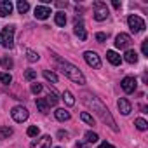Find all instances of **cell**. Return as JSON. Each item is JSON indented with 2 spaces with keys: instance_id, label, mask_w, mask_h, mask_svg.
<instances>
[{
  "instance_id": "13",
  "label": "cell",
  "mask_w": 148,
  "mask_h": 148,
  "mask_svg": "<svg viewBox=\"0 0 148 148\" xmlns=\"http://www.w3.org/2000/svg\"><path fill=\"white\" fill-rule=\"evenodd\" d=\"M12 12V2L11 0H2L0 2V18H5Z\"/></svg>"
},
{
  "instance_id": "33",
  "label": "cell",
  "mask_w": 148,
  "mask_h": 148,
  "mask_svg": "<svg viewBox=\"0 0 148 148\" xmlns=\"http://www.w3.org/2000/svg\"><path fill=\"white\" fill-rule=\"evenodd\" d=\"M2 64H4V66L9 70V68H12V64H14V63H12V59L7 56V58H4V59H2Z\"/></svg>"
},
{
  "instance_id": "12",
  "label": "cell",
  "mask_w": 148,
  "mask_h": 148,
  "mask_svg": "<svg viewBox=\"0 0 148 148\" xmlns=\"http://www.w3.org/2000/svg\"><path fill=\"white\" fill-rule=\"evenodd\" d=\"M117 106H119V110H120L122 115H129V113L132 112V106H131V103H129L125 98H120V99L117 101Z\"/></svg>"
},
{
  "instance_id": "31",
  "label": "cell",
  "mask_w": 148,
  "mask_h": 148,
  "mask_svg": "<svg viewBox=\"0 0 148 148\" xmlns=\"http://www.w3.org/2000/svg\"><path fill=\"white\" fill-rule=\"evenodd\" d=\"M35 77H37V71H35V70H26V71H25V79H26V80H33Z\"/></svg>"
},
{
  "instance_id": "38",
  "label": "cell",
  "mask_w": 148,
  "mask_h": 148,
  "mask_svg": "<svg viewBox=\"0 0 148 148\" xmlns=\"http://www.w3.org/2000/svg\"><path fill=\"white\" fill-rule=\"evenodd\" d=\"M77 148H87V145H86L84 141H79V143H77Z\"/></svg>"
},
{
  "instance_id": "29",
  "label": "cell",
  "mask_w": 148,
  "mask_h": 148,
  "mask_svg": "<svg viewBox=\"0 0 148 148\" xmlns=\"http://www.w3.org/2000/svg\"><path fill=\"white\" fill-rule=\"evenodd\" d=\"M38 58H40V56H38L35 51H30V49L26 51V59H28V61H32V63H33V61H38Z\"/></svg>"
},
{
  "instance_id": "10",
  "label": "cell",
  "mask_w": 148,
  "mask_h": 148,
  "mask_svg": "<svg viewBox=\"0 0 148 148\" xmlns=\"http://www.w3.org/2000/svg\"><path fill=\"white\" fill-rule=\"evenodd\" d=\"M51 143H52L51 136H42L40 139L33 141V143L30 145V148H51Z\"/></svg>"
},
{
  "instance_id": "4",
  "label": "cell",
  "mask_w": 148,
  "mask_h": 148,
  "mask_svg": "<svg viewBox=\"0 0 148 148\" xmlns=\"http://www.w3.org/2000/svg\"><path fill=\"white\" fill-rule=\"evenodd\" d=\"M127 25H129V28H131L132 33H141L145 30V21L139 16H136V14H131L127 18Z\"/></svg>"
},
{
  "instance_id": "9",
  "label": "cell",
  "mask_w": 148,
  "mask_h": 148,
  "mask_svg": "<svg viewBox=\"0 0 148 148\" xmlns=\"http://www.w3.org/2000/svg\"><path fill=\"white\" fill-rule=\"evenodd\" d=\"M120 86H122V89H124V92H134L136 91V87H138V80L134 79V77H124L122 79V82H120Z\"/></svg>"
},
{
  "instance_id": "1",
  "label": "cell",
  "mask_w": 148,
  "mask_h": 148,
  "mask_svg": "<svg viewBox=\"0 0 148 148\" xmlns=\"http://www.w3.org/2000/svg\"><path fill=\"white\" fill-rule=\"evenodd\" d=\"M82 101H84V105L87 106V108H91L112 131H119V125H117V122L113 120V117H112V113L108 112V108L105 106V103L101 101V99H98L96 96H92V94H84L82 96Z\"/></svg>"
},
{
  "instance_id": "36",
  "label": "cell",
  "mask_w": 148,
  "mask_h": 148,
  "mask_svg": "<svg viewBox=\"0 0 148 148\" xmlns=\"http://www.w3.org/2000/svg\"><path fill=\"white\" fill-rule=\"evenodd\" d=\"M58 138H59L61 141H64V139L68 138V132H64V131H59V132H58Z\"/></svg>"
},
{
  "instance_id": "30",
  "label": "cell",
  "mask_w": 148,
  "mask_h": 148,
  "mask_svg": "<svg viewBox=\"0 0 148 148\" xmlns=\"http://www.w3.org/2000/svg\"><path fill=\"white\" fill-rule=\"evenodd\" d=\"M0 82H2V84H11L12 82L11 73H0Z\"/></svg>"
},
{
  "instance_id": "6",
  "label": "cell",
  "mask_w": 148,
  "mask_h": 148,
  "mask_svg": "<svg viewBox=\"0 0 148 148\" xmlns=\"http://www.w3.org/2000/svg\"><path fill=\"white\" fill-rule=\"evenodd\" d=\"M11 115H12V119H14L16 122L21 124V122H25V120L28 119L30 113H28V110H26L25 106H14V108L11 110Z\"/></svg>"
},
{
  "instance_id": "21",
  "label": "cell",
  "mask_w": 148,
  "mask_h": 148,
  "mask_svg": "<svg viewBox=\"0 0 148 148\" xmlns=\"http://www.w3.org/2000/svg\"><path fill=\"white\" fill-rule=\"evenodd\" d=\"M45 101H47V105H49V106H56V105H58V101H59V98L56 96V92H49V94H47V98H45Z\"/></svg>"
},
{
  "instance_id": "27",
  "label": "cell",
  "mask_w": 148,
  "mask_h": 148,
  "mask_svg": "<svg viewBox=\"0 0 148 148\" xmlns=\"http://www.w3.org/2000/svg\"><path fill=\"white\" fill-rule=\"evenodd\" d=\"M80 119H82L86 124H89V125H94V119H92V115H89L87 112H82V113H80Z\"/></svg>"
},
{
  "instance_id": "16",
  "label": "cell",
  "mask_w": 148,
  "mask_h": 148,
  "mask_svg": "<svg viewBox=\"0 0 148 148\" xmlns=\"http://www.w3.org/2000/svg\"><path fill=\"white\" fill-rule=\"evenodd\" d=\"M124 59H125L127 63H131V64H136V63H138V52H136L134 49H127L125 54H124Z\"/></svg>"
},
{
  "instance_id": "28",
  "label": "cell",
  "mask_w": 148,
  "mask_h": 148,
  "mask_svg": "<svg viewBox=\"0 0 148 148\" xmlns=\"http://www.w3.org/2000/svg\"><path fill=\"white\" fill-rule=\"evenodd\" d=\"M26 134H28L30 138H35V136H38V134H40V129H38L37 125H30V127H28V131H26Z\"/></svg>"
},
{
  "instance_id": "15",
  "label": "cell",
  "mask_w": 148,
  "mask_h": 148,
  "mask_svg": "<svg viewBox=\"0 0 148 148\" xmlns=\"http://www.w3.org/2000/svg\"><path fill=\"white\" fill-rule=\"evenodd\" d=\"M106 59H108L112 64H115V66H119V64L122 63V58H120V54H117L115 51H106Z\"/></svg>"
},
{
  "instance_id": "37",
  "label": "cell",
  "mask_w": 148,
  "mask_h": 148,
  "mask_svg": "<svg viewBox=\"0 0 148 148\" xmlns=\"http://www.w3.org/2000/svg\"><path fill=\"white\" fill-rule=\"evenodd\" d=\"M98 148H115V146H113V145H110V143H106V141H105V143H101V145H99V146H98Z\"/></svg>"
},
{
  "instance_id": "19",
  "label": "cell",
  "mask_w": 148,
  "mask_h": 148,
  "mask_svg": "<svg viewBox=\"0 0 148 148\" xmlns=\"http://www.w3.org/2000/svg\"><path fill=\"white\" fill-rule=\"evenodd\" d=\"M54 21H56V25L58 26H64L66 25V16H64V12H56V16H54Z\"/></svg>"
},
{
  "instance_id": "3",
  "label": "cell",
  "mask_w": 148,
  "mask_h": 148,
  "mask_svg": "<svg viewBox=\"0 0 148 148\" xmlns=\"http://www.w3.org/2000/svg\"><path fill=\"white\" fill-rule=\"evenodd\" d=\"M14 32H16L14 25H7L0 32V45L5 49H12L14 47Z\"/></svg>"
},
{
  "instance_id": "14",
  "label": "cell",
  "mask_w": 148,
  "mask_h": 148,
  "mask_svg": "<svg viewBox=\"0 0 148 148\" xmlns=\"http://www.w3.org/2000/svg\"><path fill=\"white\" fill-rule=\"evenodd\" d=\"M73 32H75V35H77L80 40H86V38H87V33H86V28H84V23H82V21H77V23H75Z\"/></svg>"
},
{
  "instance_id": "39",
  "label": "cell",
  "mask_w": 148,
  "mask_h": 148,
  "mask_svg": "<svg viewBox=\"0 0 148 148\" xmlns=\"http://www.w3.org/2000/svg\"><path fill=\"white\" fill-rule=\"evenodd\" d=\"M112 5H113L115 9H119V7H120V2H119V0H113V2H112Z\"/></svg>"
},
{
  "instance_id": "11",
  "label": "cell",
  "mask_w": 148,
  "mask_h": 148,
  "mask_svg": "<svg viewBox=\"0 0 148 148\" xmlns=\"http://www.w3.org/2000/svg\"><path fill=\"white\" fill-rule=\"evenodd\" d=\"M33 12H35L33 16H35L37 19H47V18L51 16V9H49V7H45V5H37Z\"/></svg>"
},
{
  "instance_id": "22",
  "label": "cell",
  "mask_w": 148,
  "mask_h": 148,
  "mask_svg": "<svg viewBox=\"0 0 148 148\" xmlns=\"http://www.w3.org/2000/svg\"><path fill=\"white\" fill-rule=\"evenodd\" d=\"M12 129L11 127H5V125H2L0 127V139H5V138H9V136H12Z\"/></svg>"
},
{
  "instance_id": "23",
  "label": "cell",
  "mask_w": 148,
  "mask_h": 148,
  "mask_svg": "<svg viewBox=\"0 0 148 148\" xmlns=\"http://www.w3.org/2000/svg\"><path fill=\"white\" fill-rule=\"evenodd\" d=\"M28 9H30V4L26 2V0H19V2H18V11H19V14L28 12Z\"/></svg>"
},
{
  "instance_id": "26",
  "label": "cell",
  "mask_w": 148,
  "mask_h": 148,
  "mask_svg": "<svg viewBox=\"0 0 148 148\" xmlns=\"http://www.w3.org/2000/svg\"><path fill=\"white\" fill-rule=\"evenodd\" d=\"M98 139H99V138H98L96 132H92V131H87V132H86V141H87V143H98Z\"/></svg>"
},
{
  "instance_id": "25",
  "label": "cell",
  "mask_w": 148,
  "mask_h": 148,
  "mask_svg": "<svg viewBox=\"0 0 148 148\" xmlns=\"http://www.w3.org/2000/svg\"><path fill=\"white\" fill-rule=\"evenodd\" d=\"M134 125H136L139 131H146V129H148V122H146L145 119H136V120H134Z\"/></svg>"
},
{
  "instance_id": "5",
  "label": "cell",
  "mask_w": 148,
  "mask_h": 148,
  "mask_svg": "<svg viewBox=\"0 0 148 148\" xmlns=\"http://www.w3.org/2000/svg\"><path fill=\"white\" fill-rule=\"evenodd\" d=\"M108 7L105 2H99V0H96L94 2V19L96 21H105L108 18Z\"/></svg>"
},
{
  "instance_id": "18",
  "label": "cell",
  "mask_w": 148,
  "mask_h": 148,
  "mask_svg": "<svg viewBox=\"0 0 148 148\" xmlns=\"http://www.w3.org/2000/svg\"><path fill=\"white\" fill-rule=\"evenodd\" d=\"M35 105H37V108H38V112H42V113H47V112H49V105H47L45 98H37Z\"/></svg>"
},
{
  "instance_id": "32",
  "label": "cell",
  "mask_w": 148,
  "mask_h": 148,
  "mask_svg": "<svg viewBox=\"0 0 148 148\" xmlns=\"http://www.w3.org/2000/svg\"><path fill=\"white\" fill-rule=\"evenodd\" d=\"M42 89H44V87H42V84H38V82L32 84V92H33V94H40Z\"/></svg>"
},
{
  "instance_id": "34",
  "label": "cell",
  "mask_w": 148,
  "mask_h": 148,
  "mask_svg": "<svg viewBox=\"0 0 148 148\" xmlns=\"http://www.w3.org/2000/svg\"><path fill=\"white\" fill-rule=\"evenodd\" d=\"M141 52H143V56H146V58H148V40L141 42Z\"/></svg>"
},
{
  "instance_id": "17",
  "label": "cell",
  "mask_w": 148,
  "mask_h": 148,
  "mask_svg": "<svg viewBox=\"0 0 148 148\" xmlns=\"http://www.w3.org/2000/svg\"><path fill=\"white\" fill-rule=\"evenodd\" d=\"M54 115H56V119H58V120H61V122L70 120V112H66L64 108H58V110L54 112Z\"/></svg>"
},
{
  "instance_id": "24",
  "label": "cell",
  "mask_w": 148,
  "mask_h": 148,
  "mask_svg": "<svg viewBox=\"0 0 148 148\" xmlns=\"http://www.w3.org/2000/svg\"><path fill=\"white\" fill-rule=\"evenodd\" d=\"M44 77L49 80V82H52V84H56L58 82V75L54 71H49V70H44Z\"/></svg>"
},
{
  "instance_id": "7",
  "label": "cell",
  "mask_w": 148,
  "mask_h": 148,
  "mask_svg": "<svg viewBox=\"0 0 148 148\" xmlns=\"http://www.w3.org/2000/svg\"><path fill=\"white\" fill-rule=\"evenodd\" d=\"M131 44H132V38L127 33H119L115 37V47H119V49H129Z\"/></svg>"
},
{
  "instance_id": "8",
  "label": "cell",
  "mask_w": 148,
  "mask_h": 148,
  "mask_svg": "<svg viewBox=\"0 0 148 148\" xmlns=\"http://www.w3.org/2000/svg\"><path fill=\"white\" fill-rule=\"evenodd\" d=\"M84 59H86V63H87L89 66H92V68H99V66H101L99 56H98L96 52H92V51H86V52H84Z\"/></svg>"
},
{
  "instance_id": "20",
  "label": "cell",
  "mask_w": 148,
  "mask_h": 148,
  "mask_svg": "<svg viewBox=\"0 0 148 148\" xmlns=\"http://www.w3.org/2000/svg\"><path fill=\"white\" fill-rule=\"evenodd\" d=\"M63 99H64V103H66L68 106H73V105H75V98H73V94H71L70 91H64V92H63Z\"/></svg>"
},
{
  "instance_id": "35",
  "label": "cell",
  "mask_w": 148,
  "mask_h": 148,
  "mask_svg": "<svg viewBox=\"0 0 148 148\" xmlns=\"http://www.w3.org/2000/svg\"><path fill=\"white\" fill-rule=\"evenodd\" d=\"M106 38H108V35H106V33H103V32L96 33V40H98V42H105Z\"/></svg>"
},
{
  "instance_id": "2",
  "label": "cell",
  "mask_w": 148,
  "mask_h": 148,
  "mask_svg": "<svg viewBox=\"0 0 148 148\" xmlns=\"http://www.w3.org/2000/svg\"><path fill=\"white\" fill-rule=\"evenodd\" d=\"M54 59H56V63H58V68L61 70V73L64 77H68L71 82H75V84H79V86H84L86 84V77L82 75V71L75 66V64H71V63H68V61H63L59 56H56L54 54Z\"/></svg>"
}]
</instances>
